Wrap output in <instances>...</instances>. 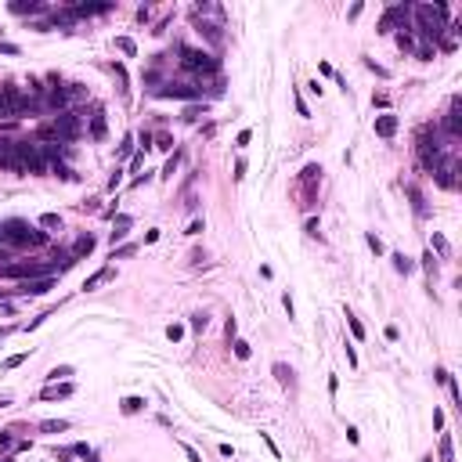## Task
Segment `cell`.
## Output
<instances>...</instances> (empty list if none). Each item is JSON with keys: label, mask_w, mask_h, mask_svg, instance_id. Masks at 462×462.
Listing matches in <instances>:
<instances>
[{"label": "cell", "mask_w": 462, "mask_h": 462, "mask_svg": "<svg viewBox=\"0 0 462 462\" xmlns=\"http://www.w3.org/2000/svg\"><path fill=\"white\" fill-rule=\"evenodd\" d=\"M0 242H4L7 249H25V245H43L47 235L36 231L33 224H25V221H4L0 224Z\"/></svg>", "instance_id": "cell-1"}, {"label": "cell", "mask_w": 462, "mask_h": 462, "mask_svg": "<svg viewBox=\"0 0 462 462\" xmlns=\"http://www.w3.org/2000/svg\"><path fill=\"white\" fill-rule=\"evenodd\" d=\"M177 54H181V65L195 72V76H217L221 72V58H213L210 51H199V47H184L177 43Z\"/></svg>", "instance_id": "cell-2"}, {"label": "cell", "mask_w": 462, "mask_h": 462, "mask_svg": "<svg viewBox=\"0 0 462 462\" xmlns=\"http://www.w3.org/2000/svg\"><path fill=\"white\" fill-rule=\"evenodd\" d=\"M318 184H321V166L318 163H307L303 170H300V177H296V199H300V210H307L314 203V195H318Z\"/></svg>", "instance_id": "cell-3"}, {"label": "cell", "mask_w": 462, "mask_h": 462, "mask_svg": "<svg viewBox=\"0 0 462 462\" xmlns=\"http://www.w3.org/2000/svg\"><path fill=\"white\" fill-rule=\"evenodd\" d=\"M156 98H177V101H203L206 98V87L203 83H166L152 90Z\"/></svg>", "instance_id": "cell-4"}, {"label": "cell", "mask_w": 462, "mask_h": 462, "mask_svg": "<svg viewBox=\"0 0 462 462\" xmlns=\"http://www.w3.org/2000/svg\"><path fill=\"white\" fill-rule=\"evenodd\" d=\"M408 18H412V4H394V7H387V11H383V18H379V29H376V33L412 29V25H408Z\"/></svg>", "instance_id": "cell-5"}, {"label": "cell", "mask_w": 462, "mask_h": 462, "mask_svg": "<svg viewBox=\"0 0 462 462\" xmlns=\"http://www.w3.org/2000/svg\"><path fill=\"white\" fill-rule=\"evenodd\" d=\"M437 130H444V137H448V141H459V137H462V98H459V94H452L448 116H444V123H441Z\"/></svg>", "instance_id": "cell-6"}, {"label": "cell", "mask_w": 462, "mask_h": 462, "mask_svg": "<svg viewBox=\"0 0 462 462\" xmlns=\"http://www.w3.org/2000/svg\"><path fill=\"white\" fill-rule=\"evenodd\" d=\"M54 289V278H33V282H18L14 289H7L11 296H43Z\"/></svg>", "instance_id": "cell-7"}, {"label": "cell", "mask_w": 462, "mask_h": 462, "mask_svg": "<svg viewBox=\"0 0 462 462\" xmlns=\"http://www.w3.org/2000/svg\"><path fill=\"white\" fill-rule=\"evenodd\" d=\"M54 130H58L61 141H76L80 137V119L72 112H61V116H54Z\"/></svg>", "instance_id": "cell-8"}, {"label": "cell", "mask_w": 462, "mask_h": 462, "mask_svg": "<svg viewBox=\"0 0 462 462\" xmlns=\"http://www.w3.org/2000/svg\"><path fill=\"white\" fill-rule=\"evenodd\" d=\"M112 7H116L112 0H105V4H69L72 18H90V14H109Z\"/></svg>", "instance_id": "cell-9"}, {"label": "cell", "mask_w": 462, "mask_h": 462, "mask_svg": "<svg viewBox=\"0 0 462 462\" xmlns=\"http://www.w3.org/2000/svg\"><path fill=\"white\" fill-rule=\"evenodd\" d=\"M7 11L11 14H40V11H47V4L43 0H11Z\"/></svg>", "instance_id": "cell-10"}, {"label": "cell", "mask_w": 462, "mask_h": 462, "mask_svg": "<svg viewBox=\"0 0 462 462\" xmlns=\"http://www.w3.org/2000/svg\"><path fill=\"white\" fill-rule=\"evenodd\" d=\"M397 127H401V123H397V116H376V134H379V137H394Z\"/></svg>", "instance_id": "cell-11"}, {"label": "cell", "mask_w": 462, "mask_h": 462, "mask_svg": "<svg viewBox=\"0 0 462 462\" xmlns=\"http://www.w3.org/2000/svg\"><path fill=\"white\" fill-rule=\"evenodd\" d=\"M72 394V383H54V387H47V390H40V401H58V397H69Z\"/></svg>", "instance_id": "cell-12"}, {"label": "cell", "mask_w": 462, "mask_h": 462, "mask_svg": "<svg viewBox=\"0 0 462 462\" xmlns=\"http://www.w3.org/2000/svg\"><path fill=\"white\" fill-rule=\"evenodd\" d=\"M105 134H109V127H105V112L98 109L94 116H90V137H94V141H105Z\"/></svg>", "instance_id": "cell-13"}, {"label": "cell", "mask_w": 462, "mask_h": 462, "mask_svg": "<svg viewBox=\"0 0 462 462\" xmlns=\"http://www.w3.org/2000/svg\"><path fill=\"white\" fill-rule=\"evenodd\" d=\"M90 253H94V235H80L76 245H72V256L80 260V256H90Z\"/></svg>", "instance_id": "cell-14"}, {"label": "cell", "mask_w": 462, "mask_h": 462, "mask_svg": "<svg viewBox=\"0 0 462 462\" xmlns=\"http://www.w3.org/2000/svg\"><path fill=\"white\" fill-rule=\"evenodd\" d=\"M274 376H278V383H282V387H289V390H296V372H292V368L289 365H274Z\"/></svg>", "instance_id": "cell-15"}, {"label": "cell", "mask_w": 462, "mask_h": 462, "mask_svg": "<svg viewBox=\"0 0 462 462\" xmlns=\"http://www.w3.org/2000/svg\"><path fill=\"white\" fill-rule=\"evenodd\" d=\"M112 278V267H101V271H94V274H90V278L83 282V292H90V289H98L101 282H109Z\"/></svg>", "instance_id": "cell-16"}, {"label": "cell", "mask_w": 462, "mask_h": 462, "mask_svg": "<svg viewBox=\"0 0 462 462\" xmlns=\"http://www.w3.org/2000/svg\"><path fill=\"white\" fill-rule=\"evenodd\" d=\"M437 459H441V462H455V444H452L448 434H444L441 444H437Z\"/></svg>", "instance_id": "cell-17"}, {"label": "cell", "mask_w": 462, "mask_h": 462, "mask_svg": "<svg viewBox=\"0 0 462 462\" xmlns=\"http://www.w3.org/2000/svg\"><path fill=\"white\" fill-rule=\"evenodd\" d=\"M69 426H72L69 419H43V423H40L43 434H61V430H69Z\"/></svg>", "instance_id": "cell-18"}, {"label": "cell", "mask_w": 462, "mask_h": 462, "mask_svg": "<svg viewBox=\"0 0 462 462\" xmlns=\"http://www.w3.org/2000/svg\"><path fill=\"white\" fill-rule=\"evenodd\" d=\"M405 192H408V199H412V206H415V213H426V203H423V192L415 188V184H405Z\"/></svg>", "instance_id": "cell-19"}, {"label": "cell", "mask_w": 462, "mask_h": 462, "mask_svg": "<svg viewBox=\"0 0 462 462\" xmlns=\"http://www.w3.org/2000/svg\"><path fill=\"white\" fill-rule=\"evenodd\" d=\"M130 224H134V221L127 217V213H119V217H116V231H112V245H116V242H119L123 235H127V228H130Z\"/></svg>", "instance_id": "cell-20"}, {"label": "cell", "mask_w": 462, "mask_h": 462, "mask_svg": "<svg viewBox=\"0 0 462 462\" xmlns=\"http://www.w3.org/2000/svg\"><path fill=\"white\" fill-rule=\"evenodd\" d=\"M61 90H65V101H80V98H87V87H83V83H65Z\"/></svg>", "instance_id": "cell-21"}, {"label": "cell", "mask_w": 462, "mask_h": 462, "mask_svg": "<svg viewBox=\"0 0 462 462\" xmlns=\"http://www.w3.org/2000/svg\"><path fill=\"white\" fill-rule=\"evenodd\" d=\"M51 174L61 177V181H76V170H72L69 163H51Z\"/></svg>", "instance_id": "cell-22"}, {"label": "cell", "mask_w": 462, "mask_h": 462, "mask_svg": "<svg viewBox=\"0 0 462 462\" xmlns=\"http://www.w3.org/2000/svg\"><path fill=\"white\" fill-rule=\"evenodd\" d=\"M390 260H394V267H397V271H401V274H412V271H415V260H408L405 253H394Z\"/></svg>", "instance_id": "cell-23"}, {"label": "cell", "mask_w": 462, "mask_h": 462, "mask_svg": "<svg viewBox=\"0 0 462 462\" xmlns=\"http://www.w3.org/2000/svg\"><path fill=\"white\" fill-rule=\"evenodd\" d=\"M434 249H437V256H441V260H448V256H452V245H448V238H444V235H437V231H434Z\"/></svg>", "instance_id": "cell-24"}, {"label": "cell", "mask_w": 462, "mask_h": 462, "mask_svg": "<svg viewBox=\"0 0 462 462\" xmlns=\"http://www.w3.org/2000/svg\"><path fill=\"white\" fill-rule=\"evenodd\" d=\"M145 408V397H127V401H123V415H137Z\"/></svg>", "instance_id": "cell-25"}, {"label": "cell", "mask_w": 462, "mask_h": 462, "mask_svg": "<svg viewBox=\"0 0 462 462\" xmlns=\"http://www.w3.org/2000/svg\"><path fill=\"white\" fill-rule=\"evenodd\" d=\"M397 47H401V51H415V36H412V29H401V33H397Z\"/></svg>", "instance_id": "cell-26"}, {"label": "cell", "mask_w": 462, "mask_h": 462, "mask_svg": "<svg viewBox=\"0 0 462 462\" xmlns=\"http://www.w3.org/2000/svg\"><path fill=\"white\" fill-rule=\"evenodd\" d=\"M184 159V152L181 148H174V156L170 159H166V166H163V177H174V170H177V163Z\"/></svg>", "instance_id": "cell-27"}, {"label": "cell", "mask_w": 462, "mask_h": 462, "mask_svg": "<svg viewBox=\"0 0 462 462\" xmlns=\"http://www.w3.org/2000/svg\"><path fill=\"white\" fill-rule=\"evenodd\" d=\"M40 228H47V231H61V217H58V213H43V217H40Z\"/></svg>", "instance_id": "cell-28"}, {"label": "cell", "mask_w": 462, "mask_h": 462, "mask_svg": "<svg viewBox=\"0 0 462 462\" xmlns=\"http://www.w3.org/2000/svg\"><path fill=\"white\" fill-rule=\"evenodd\" d=\"M434 54H437L434 43H419V47H415V58L419 61H434Z\"/></svg>", "instance_id": "cell-29"}, {"label": "cell", "mask_w": 462, "mask_h": 462, "mask_svg": "<svg viewBox=\"0 0 462 462\" xmlns=\"http://www.w3.org/2000/svg\"><path fill=\"white\" fill-rule=\"evenodd\" d=\"M199 116H206V101L203 105H188V109H184V123H195Z\"/></svg>", "instance_id": "cell-30"}, {"label": "cell", "mask_w": 462, "mask_h": 462, "mask_svg": "<svg viewBox=\"0 0 462 462\" xmlns=\"http://www.w3.org/2000/svg\"><path fill=\"white\" fill-rule=\"evenodd\" d=\"M347 325H350V332H354V340H365V325H361V321L354 318L350 311H347Z\"/></svg>", "instance_id": "cell-31"}, {"label": "cell", "mask_w": 462, "mask_h": 462, "mask_svg": "<svg viewBox=\"0 0 462 462\" xmlns=\"http://www.w3.org/2000/svg\"><path fill=\"white\" fill-rule=\"evenodd\" d=\"M116 47H119L123 54H137V43H134L130 36H116Z\"/></svg>", "instance_id": "cell-32"}, {"label": "cell", "mask_w": 462, "mask_h": 462, "mask_svg": "<svg viewBox=\"0 0 462 462\" xmlns=\"http://www.w3.org/2000/svg\"><path fill=\"white\" fill-rule=\"evenodd\" d=\"M65 376H72V365H58V368H51V372H47V379H51V383L65 379Z\"/></svg>", "instance_id": "cell-33"}, {"label": "cell", "mask_w": 462, "mask_h": 462, "mask_svg": "<svg viewBox=\"0 0 462 462\" xmlns=\"http://www.w3.org/2000/svg\"><path fill=\"white\" fill-rule=\"evenodd\" d=\"M231 347H235V358H238V361H245V358H249V354H253V347L245 343V340H235Z\"/></svg>", "instance_id": "cell-34"}, {"label": "cell", "mask_w": 462, "mask_h": 462, "mask_svg": "<svg viewBox=\"0 0 462 462\" xmlns=\"http://www.w3.org/2000/svg\"><path fill=\"white\" fill-rule=\"evenodd\" d=\"M423 267H426V274H430V285H434V278H437V264H434V253H423Z\"/></svg>", "instance_id": "cell-35"}, {"label": "cell", "mask_w": 462, "mask_h": 462, "mask_svg": "<svg viewBox=\"0 0 462 462\" xmlns=\"http://www.w3.org/2000/svg\"><path fill=\"white\" fill-rule=\"evenodd\" d=\"M112 72H116V83H119V94H127V69L112 61Z\"/></svg>", "instance_id": "cell-36"}, {"label": "cell", "mask_w": 462, "mask_h": 462, "mask_svg": "<svg viewBox=\"0 0 462 462\" xmlns=\"http://www.w3.org/2000/svg\"><path fill=\"white\" fill-rule=\"evenodd\" d=\"M206 325H210V318H206V311H203V314H192V329H195V332H203Z\"/></svg>", "instance_id": "cell-37"}, {"label": "cell", "mask_w": 462, "mask_h": 462, "mask_svg": "<svg viewBox=\"0 0 462 462\" xmlns=\"http://www.w3.org/2000/svg\"><path fill=\"white\" fill-rule=\"evenodd\" d=\"M137 245H123V249H112V260H123V256H134Z\"/></svg>", "instance_id": "cell-38"}, {"label": "cell", "mask_w": 462, "mask_h": 462, "mask_svg": "<svg viewBox=\"0 0 462 462\" xmlns=\"http://www.w3.org/2000/svg\"><path fill=\"white\" fill-rule=\"evenodd\" d=\"M156 148H163V152L174 148V137H170V134H159V137H156Z\"/></svg>", "instance_id": "cell-39"}, {"label": "cell", "mask_w": 462, "mask_h": 462, "mask_svg": "<svg viewBox=\"0 0 462 462\" xmlns=\"http://www.w3.org/2000/svg\"><path fill=\"white\" fill-rule=\"evenodd\" d=\"M25 358H29V354H11V358L4 361V368H18V365H22Z\"/></svg>", "instance_id": "cell-40"}, {"label": "cell", "mask_w": 462, "mask_h": 462, "mask_svg": "<svg viewBox=\"0 0 462 462\" xmlns=\"http://www.w3.org/2000/svg\"><path fill=\"white\" fill-rule=\"evenodd\" d=\"M372 105H376V109H387V105H390V94H383V90H379V94H372Z\"/></svg>", "instance_id": "cell-41"}, {"label": "cell", "mask_w": 462, "mask_h": 462, "mask_svg": "<svg viewBox=\"0 0 462 462\" xmlns=\"http://www.w3.org/2000/svg\"><path fill=\"white\" fill-rule=\"evenodd\" d=\"M181 336H184V325H170V329H166V340H181Z\"/></svg>", "instance_id": "cell-42"}, {"label": "cell", "mask_w": 462, "mask_h": 462, "mask_svg": "<svg viewBox=\"0 0 462 462\" xmlns=\"http://www.w3.org/2000/svg\"><path fill=\"white\" fill-rule=\"evenodd\" d=\"M137 22H152V7H148V4L137 7Z\"/></svg>", "instance_id": "cell-43"}, {"label": "cell", "mask_w": 462, "mask_h": 462, "mask_svg": "<svg viewBox=\"0 0 462 462\" xmlns=\"http://www.w3.org/2000/svg\"><path fill=\"white\" fill-rule=\"evenodd\" d=\"M249 141H253V134H249V130H242V134L235 137V145H238V148H245V145H249Z\"/></svg>", "instance_id": "cell-44"}, {"label": "cell", "mask_w": 462, "mask_h": 462, "mask_svg": "<svg viewBox=\"0 0 462 462\" xmlns=\"http://www.w3.org/2000/svg\"><path fill=\"white\" fill-rule=\"evenodd\" d=\"M184 455H188V462H203V455H199L192 444H184Z\"/></svg>", "instance_id": "cell-45"}, {"label": "cell", "mask_w": 462, "mask_h": 462, "mask_svg": "<svg viewBox=\"0 0 462 462\" xmlns=\"http://www.w3.org/2000/svg\"><path fill=\"white\" fill-rule=\"evenodd\" d=\"M203 228H206L203 221H192V228H188V231H184V235H203Z\"/></svg>", "instance_id": "cell-46"}, {"label": "cell", "mask_w": 462, "mask_h": 462, "mask_svg": "<svg viewBox=\"0 0 462 462\" xmlns=\"http://www.w3.org/2000/svg\"><path fill=\"white\" fill-rule=\"evenodd\" d=\"M368 249H372V253H383V242H379L376 235H368Z\"/></svg>", "instance_id": "cell-47"}, {"label": "cell", "mask_w": 462, "mask_h": 462, "mask_svg": "<svg viewBox=\"0 0 462 462\" xmlns=\"http://www.w3.org/2000/svg\"><path fill=\"white\" fill-rule=\"evenodd\" d=\"M80 210H83V213H87V210L98 213V199H87V203H80Z\"/></svg>", "instance_id": "cell-48"}, {"label": "cell", "mask_w": 462, "mask_h": 462, "mask_svg": "<svg viewBox=\"0 0 462 462\" xmlns=\"http://www.w3.org/2000/svg\"><path fill=\"white\" fill-rule=\"evenodd\" d=\"M137 141H141V148H152V134H148V130H141V134H137Z\"/></svg>", "instance_id": "cell-49"}, {"label": "cell", "mask_w": 462, "mask_h": 462, "mask_svg": "<svg viewBox=\"0 0 462 462\" xmlns=\"http://www.w3.org/2000/svg\"><path fill=\"white\" fill-rule=\"evenodd\" d=\"M387 340H390V343H397V340H401V332H397V325H387Z\"/></svg>", "instance_id": "cell-50"}, {"label": "cell", "mask_w": 462, "mask_h": 462, "mask_svg": "<svg viewBox=\"0 0 462 462\" xmlns=\"http://www.w3.org/2000/svg\"><path fill=\"white\" fill-rule=\"evenodd\" d=\"M235 329H238V325H235V318H228V325H224V332H228V340H235Z\"/></svg>", "instance_id": "cell-51"}, {"label": "cell", "mask_w": 462, "mask_h": 462, "mask_svg": "<svg viewBox=\"0 0 462 462\" xmlns=\"http://www.w3.org/2000/svg\"><path fill=\"white\" fill-rule=\"evenodd\" d=\"M242 177H245V159L235 163V181H242Z\"/></svg>", "instance_id": "cell-52"}, {"label": "cell", "mask_w": 462, "mask_h": 462, "mask_svg": "<svg viewBox=\"0 0 462 462\" xmlns=\"http://www.w3.org/2000/svg\"><path fill=\"white\" fill-rule=\"evenodd\" d=\"M119 184H123V170H116V174H112V181H109V188L116 192V188H119Z\"/></svg>", "instance_id": "cell-53"}, {"label": "cell", "mask_w": 462, "mask_h": 462, "mask_svg": "<svg viewBox=\"0 0 462 462\" xmlns=\"http://www.w3.org/2000/svg\"><path fill=\"white\" fill-rule=\"evenodd\" d=\"M434 426L444 430V412H441V408H434Z\"/></svg>", "instance_id": "cell-54"}, {"label": "cell", "mask_w": 462, "mask_h": 462, "mask_svg": "<svg viewBox=\"0 0 462 462\" xmlns=\"http://www.w3.org/2000/svg\"><path fill=\"white\" fill-rule=\"evenodd\" d=\"M347 441H350V444H358V441H361V434H358L354 426H347Z\"/></svg>", "instance_id": "cell-55"}, {"label": "cell", "mask_w": 462, "mask_h": 462, "mask_svg": "<svg viewBox=\"0 0 462 462\" xmlns=\"http://www.w3.org/2000/svg\"><path fill=\"white\" fill-rule=\"evenodd\" d=\"M296 112H300V116H311V109L303 105V98H300V94H296Z\"/></svg>", "instance_id": "cell-56"}, {"label": "cell", "mask_w": 462, "mask_h": 462, "mask_svg": "<svg viewBox=\"0 0 462 462\" xmlns=\"http://www.w3.org/2000/svg\"><path fill=\"white\" fill-rule=\"evenodd\" d=\"M0 54H18V47L14 43H0Z\"/></svg>", "instance_id": "cell-57"}, {"label": "cell", "mask_w": 462, "mask_h": 462, "mask_svg": "<svg viewBox=\"0 0 462 462\" xmlns=\"http://www.w3.org/2000/svg\"><path fill=\"white\" fill-rule=\"evenodd\" d=\"M0 448H11V437L7 434H0Z\"/></svg>", "instance_id": "cell-58"}, {"label": "cell", "mask_w": 462, "mask_h": 462, "mask_svg": "<svg viewBox=\"0 0 462 462\" xmlns=\"http://www.w3.org/2000/svg\"><path fill=\"white\" fill-rule=\"evenodd\" d=\"M58 459H61V462H72V459H69V448H65V452H58Z\"/></svg>", "instance_id": "cell-59"}, {"label": "cell", "mask_w": 462, "mask_h": 462, "mask_svg": "<svg viewBox=\"0 0 462 462\" xmlns=\"http://www.w3.org/2000/svg\"><path fill=\"white\" fill-rule=\"evenodd\" d=\"M423 462H434V455H423Z\"/></svg>", "instance_id": "cell-60"}, {"label": "cell", "mask_w": 462, "mask_h": 462, "mask_svg": "<svg viewBox=\"0 0 462 462\" xmlns=\"http://www.w3.org/2000/svg\"><path fill=\"white\" fill-rule=\"evenodd\" d=\"M0 116H7V112H4V101H0Z\"/></svg>", "instance_id": "cell-61"}, {"label": "cell", "mask_w": 462, "mask_h": 462, "mask_svg": "<svg viewBox=\"0 0 462 462\" xmlns=\"http://www.w3.org/2000/svg\"><path fill=\"white\" fill-rule=\"evenodd\" d=\"M0 462H14V459H0Z\"/></svg>", "instance_id": "cell-62"}]
</instances>
